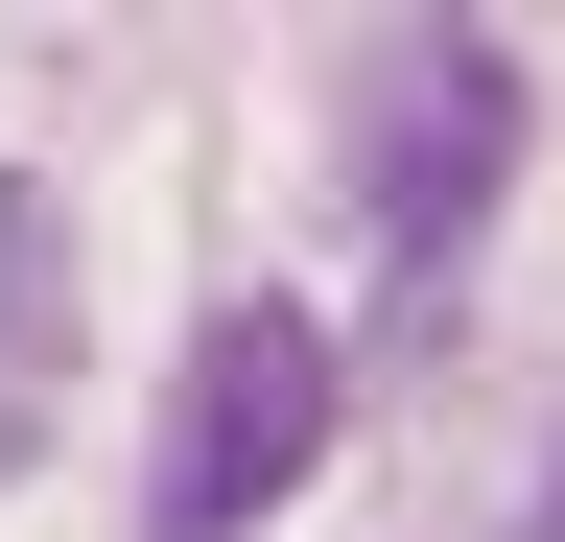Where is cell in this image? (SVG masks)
Masks as SVG:
<instances>
[{
  "instance_id": "cell-1",
  "label": "cell",
  "mask_w": 565,
  "mask_h": 542,
  "mask_svg": "<svg viewBox=\"0 0 565 542\" xmlns=\"http://www.w3.org/2000/svg\"><path fill=\"white\" fill-rule=\"evenodd\" d=\"M519 142H542V72H519L494 24H401V47H353L330 166H353V236H377V284H401V307H448V259L494 236Z\"/></svg>"
},
{
  "instance_id": "cell-2",
  "label": "cell",
  "mask_w": 565,
  "mask_h": 542,
  "mask_svg": "<svg viewBox=\"0 0 565 542\" xmlns=\"http://www.w3.org/2000/svg\"><path fill=\"white\" fill-rule=\"evenodd\" d=\"M330 425H353V354H330V307H282V284L189 307V354H166V425H141V542H259V519L330 471Z\"/></svg>"
},
{
  "instance_id": "cell-3",
  "label": "cell",
  "mask_w": 565,
  "mask_h": 542,
  "mask_svg": "<svg viewBox=\"0 0 565 542\" xmlns=\"http://www.w3.org/2000/svg\"><path fill=\"white\" fill-rule=\"evenodd\" d=\"M448 542H565V378L519 401V425H494V496H471Z\"/></svg>"
}]
</instances>
